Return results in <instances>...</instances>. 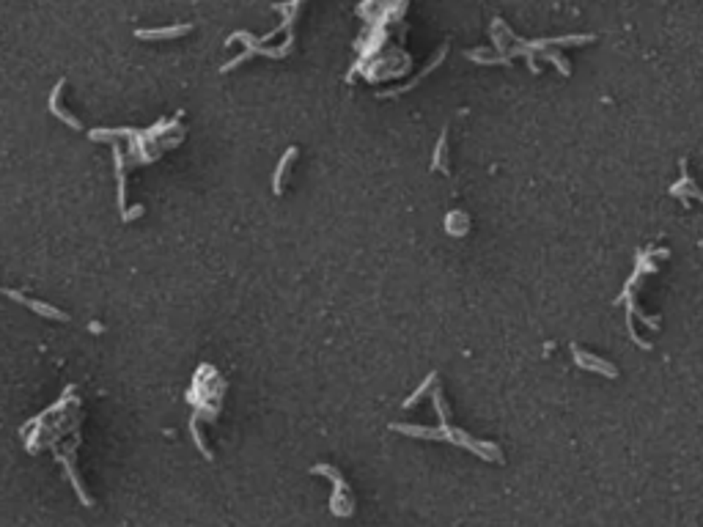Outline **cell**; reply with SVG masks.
Returning <instances> with one entry per match:
<instances>
[{"instance_id": "obj_4", "label": "cell", "mask_w": 703, "mask_h": 527, "mask_svg": "<svg viewBox=\"0 0 703 527\" xmlns=\"http://www.w3.org/2000/svg\"><path fill=\"white\" fill-rule=\"evenodd\" d=\"M297 151L294 149H289L286 151V157H283V162H280V168H277V176H275V193H280V178H283V174H286V168H289V162H292V157H294Z\"/></svg>"}, {"instance_id": "obj_6", "label": "cell", "mask_w": 703, "mask_h": 527, "mask_svg": "<svg viewBox=\"0 0 703 527\" xmlns=\"http://www.w3.org/2000/svg\"><path fill=\"white\" fill-rule=\"evenodd\" d=\"M544 58H547V61H553V63H558V69H560L563 75H569V66H566V61H563V58H560L558 52H550V50H547V52H544Z\"/></svg>"}, {"instance_id": "obj_1", "label": "cell", "mask_w": 703, "mask_h": 527, "mask_svg": "<svg viewBox=\"0 0 703 527\" xmlns=\"http://www.w3.org/2000/svg\"><path fill=\"white\" fill-rule=\"evenodd\" d=\"M572 351H575V357H577V363L582 365V368H588V371H599L602 377H618V371L610 365V363H604V360H599V357H591L588 351L585 349H579V346H572Z\"/></svg>"}, {"instance_id": "obj_5", "label": "cell", "mask_w": 703, "mask_h": 527, "mask_svg": "<svg viewBox=\"0 0 703 527\" xmlns=\"http://www.w3.org/2000/svg\"><path fill=\"white\" fill-rule=\"evenodd\" d=\"M434 168H443V171H448V165H445V135L440 138V143H437V154H434Z\"/></svg>"}, {"instance_id": "obj_3", "label": "cell", "mask_w": 703, "mask_h": 527, "mask_svg": "<svg viewBox=\"0 0 703 527\" xmlns=\"http://www.w3.org/2000/svg\"><path fill=\"white\" fill-rule=\"evenodd\" d=\"M193 25H176V28H162V30H138V39H171V36H179V33H187Z\"/></svg>"}, {"instance_id": "obj_2", "label": "cell", "mask_w": 703, "mask_h": 527, "mask_svg": "<svg viewBox=\"0 0 703 527\" xmlns=\"http://www.w3.org/2000/svg\"><path fill=\"white\" fill-rule=\"evenodd\" d=\"M671 193H673V195H681V198H687V195H690V198H695V201H703V193L695 187L692 176H681V181L671 187Z\"/></svg>"}]
</instances>
